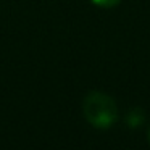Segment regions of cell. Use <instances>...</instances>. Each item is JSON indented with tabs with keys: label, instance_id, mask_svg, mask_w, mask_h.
I'll return each mask as SVG.
<instances>
[{
	"label": "cell",
	"instance_id": "7a4b0ae2",
	"mask_svg": "<svg viewBox=\"0 0 150 150\" xmlns=\"http://www.w3.org/2000/svg\"><path fill=\"white\" fill-rule=\"evenodd\" d=\"M144 120H145L144 110H142V108H137V107L131 108V110L127 111V115H126V123H127V126H129V127L142 126Z\"/></svg>",
	"mask_w": 150,
	"mask_h": 150
},
{
	"label": "cell",
	"instance_id": "3957f363",
	"mask_svg": "<svg viewBox=\"0 0 150 150\" xmlns=\"http://www.w3.org/2000/svg\"><path fill=\"white\" fill-rule=\"evenodd\" d=\"M97 7H102V8H113L120 4L121 0H92Z\"/></svg>",
	"mask_w": 150,
	"mask_h": 150
},
{
	"label": "cell",
	"instance_id": "277c9868",
	"mask_svg": "<svg viewBox=\"0 0 150 150\" xmlns=\"http://www.w3.org/2000/svg\"><path fill=\"white\" fill-rule=\"evenodd\" d=\"M149 142H150V129H149Z\"/></svg>",
	"mask_w": 150,
	"mask_h": 150
},
{
	"label": "cell",
	"instance_id": "6da1fadb",
	"mask_svg": "<svg viewBox=\"0 0 150 150\" xmlns=\"http://www.w3.org/2000/svg\"><path fill=\"white\" fill-rule=\"evenodd\" d=\"M84 116L94 127L108 129L118 120L116 102L103 92H91L82 102Z\"/></svg>",
	"mask_w": 150,
	"mask_h": 150
}]
</instances>
